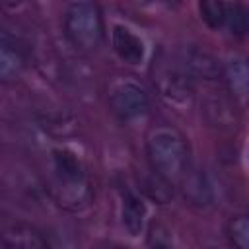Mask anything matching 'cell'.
<instances>
[{
  "mask_svg": "<svg viewBox=\"0 0 249 249\" xmlns=\"http://www.w3.org/2000/svg\"><path fill=\"white\" fill-rule=\"evenodd\" d=\"M179 183H181L183 196L191 204L202 208V206H208L212 202V198H214L212 187L200 169H187V173L183 175V179Z\"/></svg>",
  "mask_w": 249,
  "mask_h": 249,
  "instance_id": "ba28073f",
  "label": "cell"
},
{
  "mask_svg": "<svg viewBox=\"0 0 249 249\" xmlns=\"http://www.w3.org/2000/svg\"><path fill=\"white\" fill-rule=\"evenodd\" d=\"M146 245H148V249H177L171 230L161 222L150 224L148 235H146Z\"/></svg>",
  "mask_w": 249,
  "mask_h": 249,
  "instance_id": "2e32d148",
  "label": "cell"
},
{
  "mask_svg": "<svg viewBox=\"0 0 249 249\" xmlns=\"http://www.w3.org/2000/svg\"><path fill=\"white\" fill-rule=\"evenodd\" d=\"M146 218V204L132 193L123 195V224L130 235H138L142 231Z\"/></svg>",
  "mask_w": 249,
  "mask_h": 249,
  "instance_id": "7c38bea8",
  "label": "cell"
},
{
  "mask_svg": "<svg viewBox=\"0 0 249 249\" xmlns=\"http://www.w3.org/2000/svg\"><path fill=\"white\" fill-rule=\"evenodd\" d=\"M53 167H54V177H62V179L86 175L82 160L72 150L66 148H58L53 152Z\"/></svg>",
  "mask_w": 249,
  "mask_h": 249,
  "instance_id": "4fadbf2b",
  "label": "cell"
},
{
  "mask_svg": "<svg viewBox=\"0 0 249 249\" xmlns=\"http://www.w3.org/2000/svg\"><path fill=\"white\" fill-rule=\"evenodd\" d=\"M226 86L233 99L247 101L249 99V58L233 56L222 68Z\"/></svg>",
  "mask_w": 249,
  "mask_h": 249,
  "instance_id": "8992f818",
  "label": "cell"
},
{
  "mask_svg": "<svg viewBox=\"0 0 249 249\" xmlns=\"http://www.w3.org/2000/svg\"><path fill=\"white\" fill-rule=\"evenodd\" d=\"M4 249H47V241L37 228L14 224L4 231Z\"/></svg>",
  "mask_w": 249,
  "mask_h": 249,
  "instance_id": "30bf717a",
  "label": "cell"
},
{
  "mask_svg": "<svg viewBox=\"0 0 249 249\" xmlns=\"http://www.w3.org/2000/svg\"><path fill=\"white\" fill-rule=\"evenodd\" d=\"M111 109L123 119L130 121L148 111V95L134 82H121L111 89L109 95Z\"/></svg>",
  "mask_w": 249,
  "mask_h": 249,
  "instance_id": "277c9868",
  "label": "cell"
},
{
  "mask_svg": "<svg viewBox=\"0 0 249 249\" xmlns=\"http://www.w3.org/2000/svg\"><path fill=\"white\" fill-rule=\"evenodd\" d=\"M249 16L239 4H226V25L233 35H243L247 31Z\"/></svg>",
  "mask_w": 249,
  "mask_h": 249,
  "instance_id": "d6986e66",
  "label": "cell"
},
{
  "mask_svg": "<svg viewBox=\"0 0 249 249\" xmlns=\"http://www.w3.org/2000/svg\"><path fill=\"white\" fill-rule=\"evenodd\" d=\"M140 189L148 198H152L160 204H165L173 198V183H169L167 179H163L156 171L148 173L140 179Z\"/></svg>",
  "mask_w": 249,
  "mask_h": 249,
  "instance_id": "5bb4252c",
  "label": "cell"
},
{
  "mask_svg": "<svg viewBox=\"0 0 249 249\" xmlns=\"http://www.w3.org/2000/svg\"><path fill=\"white\" fill-rule=\"evenodd\" d=\"M183 66L187 74L200 80H214L220 74L218 60L204 49H196V47H191L183 53Z\"/></svg>",
  "mask_w": 249,
  "mask_h": 249,
  "instance_id": "9c48e42d",
  "label": "cell"
},
{
  "mask_svg": "<svg viewBox=\"0 0 249 249\" xmlns=\"http://www.w3.org/2000/svg\"><path fill=\"white\" fill-rule=\"evenodd\" d=\"M198 10H200V18L202 21L212 27V29H218L222 25H226V4L224 2H218V0H204L198 4Z\"/></svg>",
  "mask_w": 249,
  "mask_h": 249,
  "instance_id": "ac0fdd59",
  "label": "cell"
},
{
  "mask_svg": "<svg viewBox=\"0 0 249 249\" xmlns=\"http://www.w3.org/2000/svg\"><path fill=\"white\" fill-rule=\"evenodd\" d=\"M51 193H53L54 200L58 202V206L72 210V212L84 210L86 206H89V202L93 198V191H91V185L86 175L72 177V179L54 177Z\"/></svg>",
  "mask_w": 249,
  "mask_h": 249,
  "instance_id": "5b68a950",
  "label": "cell"
},
{
  "mask_svg": "<svg viewBox=\"0 0 249 249\" xmlns=\"http://www.w3.org/2000/svg\"><path fill=\"white\" fill-rule=\"evenodd\" d=\"M64 31L68 41L78 51H95L103 39V19L99 8L91 2L72 4L64 18Z\"/></svg>",
  "mask_w": 249,
  "mask_h": 249,
  "instance_id": "7a4b0ae2",
  "label": "cell"
},
{
  "mask_svg": "<svg viewBox=\"0 0 249 249\" xmlns=\"http://www.w3.org/2000/svg\"><path fill=\"white\" fill-rule=\"evenodd\" d=\"M148 160L152 169L167 179L169 183H179L189 169V146L185 138L175 130H156L146 144Z\"/></svg>",
  "mask_w": 249,
  "mask_h": 249,
  "instance_id": "6da1fadb",
  "label": "cell"
},
{
  "mask_svg": "<svg viewBox=\"0 0 249 249\" xmlns=\"http://www.w3.org/2000/svg\"><path fill=\"white\" fill-rule=\"evenodd\" d=\"M204 113L210 124L220 126V128H233L237 124V113L235 107L228 97H224L220 91L212 93L204 101Z\"/></svg>",
  "mask_w": 249,
  "mask_h": 249,
  "instance_id": "8fae6325",
  "label": "cell"
},
{
  "mask_svg": "<svg viewBox=\"0 0 249 249\" xmlns=\"http://www.w3.org/2000/svg\"><path fill=\"white\" fill-rule=\"evenodd\" d=\"M23 70V56L10 45L0 47V78L4 82L16 80Z\"/></svg>",
  "mask_w": 249,
  "mask_h": 249,
  "instance_id": "9a60e30c",
  "label": "cell"
},
{
  "mask_svg": "<svg viewBox=\"0 0 249 249\" xmlns=\"http://www.w3.org/2000/svg\"><path fill=\"white\" fill-rule=\"evenodd\" d=\"M111 43H113V49H115L117 56L121 60H124L126 64H140L142 62L144 43L130 29H126L123 25H115L113 35H111Z\"/></svg>",
  "mask_w": 249,
  "mask_h": 249,
  "instance_id": "52a82bcc",
  "label": "cell"
},
{
  "mask_svg": "<svg viewBox=\"0 0 249 249\" xmlns=\"http://www.w3.org/2000/svg\"><path fill=\"white\" fill-rule=\"evenodd\" d=\"M154 84H156L158 93L165 105H169L175 111L191 109L195 91H193L189 78L183 72H179L175 68H160L154 78Z\"/></svg>",
  "mask_w": 249,
  "mask_h": 249,
  "instance_id": "3957f363",
  "label": "cell"
},
{
  "mask_svg": "<svg viewBox=\"0 0 249 249\" xmlns=\"http://www.w3.org/2000/svg\"><path fill=\"white\" fill-rule=\"evenodd\" d=\"M228 237L233 249H249V214H237L230 220Z\"/></svg>",
  "mask_w": 249,
  "mask_h": 249,
  "instance_id": "e0dca14e",
  "label": "cell"
},
{
  "mask_svg": "<svg viewBox=\"0 0 249 249\" xmlns=\"http://www.w3.org/2000/svg\"><path fill=\"white\" fill-rule=\"evenodd\" d=\"M208 249H224V247H208Z\"/></svg>",
  "mask_w": 249,
  "mask_h": 249,
  "instance_id": "ffe728a7",
  "label": "cell"
}]
</instances>
